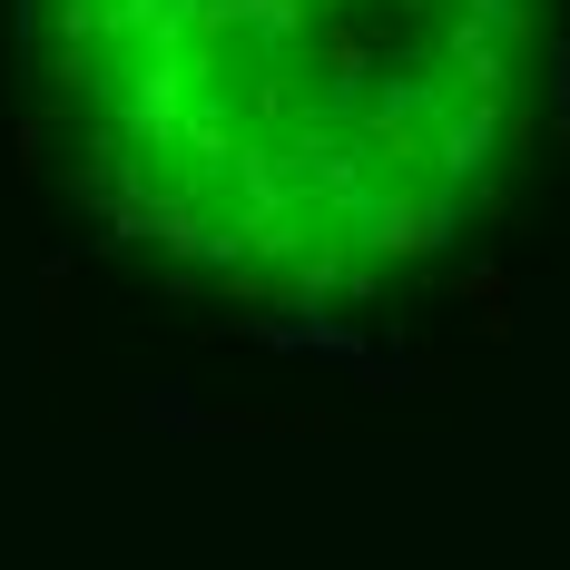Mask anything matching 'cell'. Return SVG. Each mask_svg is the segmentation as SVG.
<instances>
[{"label":"cell","instance_id":"cell-1","mask_svg":"<svg viewBox=\"0 0 570 570\" xmlns=\"http://www.w3.org/2000/svg\"><path fill=\"white\" fill-rule=\"evenodd\" d=\"M69 344H79V295H69V256H50V266H40V354H69Z\"/></svg>","mask_w":570,"mask_h":570},{"label":"cell","instance_id":"cell-2","mask_svg":"<svg viewBox=\"0 0 570 570\" xmlns=\"http://www.w3.org/2000/svg\"><path fill=\"white\" fill-rule=\"evenodd\" d=\"M0 59H10V40H0Z\"/></svg>","mask_w":570,"mask_h":570}]
</instances>
